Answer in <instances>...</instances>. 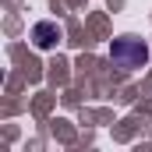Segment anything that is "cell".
<instances>
[{
	"label": "cell",
	"mask_w": 152,
	"mask_h": 152,
	"mask_svg": "<svg viewBox=\"0 0 152 152\" xmlns=\"http://www.w3.org/2000/svg\"><path fill=\"white\" fill-rule=\"evenodd\" d=\"M110 60H113L120 71H138L149 64V46L134 36H120L110 42Z\"/></svg>",
	"instance_id": "6da1fadb"
},
{
	"label": "cell",
	"mask_w": 152,
	"mask_h": 152,
	"mask_svg": "<svg viewBox=\"0 0 152 152\" xmlns=\"http://www.w3.org/2000/svg\"><path fill=\"white\" fill-rule=\"evenodd\" d=\"M32 42H36L39 50H53V46L60 42V28H57L53 21H39L36 28H32Z\"/></svg>",
	"instance_id": "7a4b0ae2"
}]
</instances>
